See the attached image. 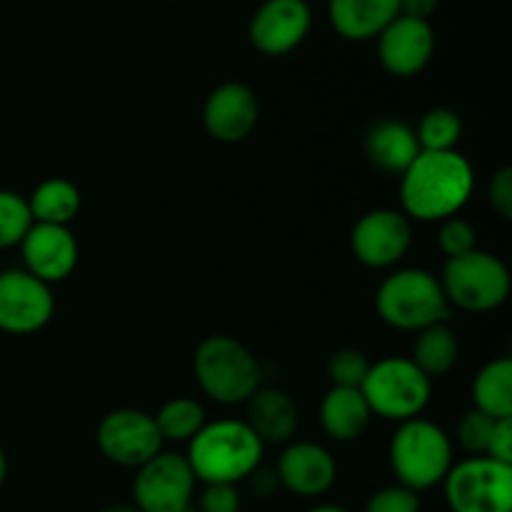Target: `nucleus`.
I'll use <instances>...</instances> for the list:
<instances>
[{
	"label": "nucleus",
	"instance_id": "obj_18",
	"mask_svg": "<svg viewBox=\"0 0 512 512\" xmlns=\"http://www.w3.org/2000/svg\"><path fill=\"white\" fill-rule=\"evenodd\" d=\"M363 150L370 165H375L383 173L398 175H403L410 168V163L423 153L413 125L395 118H385L370 125L363 140Z\"/></svg>",
	"mask_w": 512,
	"mask_h": 512
},
{
	"label": "nucleus",
	"instance_id": "obj_39",
	"mask_svg": "<svg viewBox=\"0 0 512 512\" xmlns=\"http://www.w3.org/2000/svg\"><path fill=\"white\" fill-rule=\"evenodd\" d=\"M308 512H350V510L343 508V505H318V508H313Z\"/></svg>",
	"mask_w": 512,
	"mask_h": 512
},
{
	"label": "nucleus",
	"instance_id": "obj_19",
	"mask_svg": "<svg viewBox=\"0 0 512 512\" xmlns=\"http://www.w3.org/2000/svg\"><path fill=\"white\" fill-rule=\"evenodd\" d=\"M245 423L263 445H288L298 433V405L285 390L258 388L248 400Z\"/></svg>",
	"mask_w": 512,
	"mask_h": 512
},
{
	"label": "nucleus",
	"instance_id": "obj_21",
	"mask_svg": "<svg viewBox=\"0 0 512 512\" xmlns=\"http://www.w3.org/2000/svg\"><path fill=\"white\" fill-rule=\"evenodd\" d=\"M373 413L360 388H330L320 400V425L335 443H353L363 438Z\"/></svg>",
	"mask_w": 512,
	"mask_h": 512
},
{
	"label": "nucleus",
	"instance_id": "obj_40",
	"mask_svg": "<svg viewBox=\"0 0 512 512\" xmlns=\"http://www.w3.org/2000/svg\"><path fill=\"white\" fill-rule=\"evenodd\" d=\"M188 512H190V510H188Z\"/></svg>",
	"mask_w": 512,
	"mask_h": 512
},
{
	"label": "nucleus",
	"instance_id": "obj_36",
	"mask_svg": "<svg viewBox=\"0 0 512 512\" xmlns=\"http://www.w3.org/2000/svg\"><path fill=\"white\" fill-rule=\"evenodd\" d=\"M250 478H253V490L258 495H273L275 490L280 488V483H278V475L275 473H270V470H255L253 475H250Z\"/></svg>",
	"mask_w": 512,
	"mask_h": 512
},
{
	"label": "nucleus",
	"instance_id": "obj_15",
	"mask_svg": "<svg viewBox=\"0 0 512 512\" xmlns=\"http://www.w3.org/2000/svg\"><path fill=\"white\" fill-rule=\"evenodd\" d=\"M260 118L258 95L250 85L230 80L210 90L203 103V128L218 143H240L255 130Z\"/></svg>",
	"mask_w": 512,
	"mask_h": 512
},
{
	"label": "nucleus",
	"instance_id": "obj_38",
	"mask_svg": "<svg viewBox=\"0 0 512 512\" xmlns=\"http://www.w3.org/2000/svg\"><path fill=\"white\" fill-rule=\"evenodd\" d=\"M5 478H8V458H5L3 448H0V488H3Z\"/></svg>",
	"mask_w": 512,
	"mask_h": 512
},
{
	"label": "nucleus",
	"instance_id": "obj_7",
	"mask_svg": "<svg viewBox=\"0 0 512 512\" xmlns=\"http://www.w3.org/2000/svg\"><path fill=\"white\" fill-rule=\"evenodd\" d=\"M440 285L450 308L490 313L510 298V270L498 255L475 248L445 260Z\"/></svg>",
	"mask_w": 512,
	"mask_h": 512
},
{
	"label": "nucleus",
	"instance_id": "obj_37",
	"mask_svg": "<svg viewBox=\"0 0 512 512\" xmlns=\"http://www.w3.org/2000/svg\"><path fill=\"white\" fill-rule=\"evenodd\" d=\"M100 512H140L135 508L133 503H115V505H108V508H103Z\"/></svg>",
	"mask_w": 512,
	"mask_h": 512
},
{
	"label": "nucleus",
	"instance_id": "obj_14",
	"mask_svg": "<svg viewBox=\"0 0 512 512\" xmlns=\"http://www.w3.org/2000/svg\"><path fill=\"white\" fill-rule=\"evenodd\" d=\"M435 53V33L428 20L400 13L378 35V58L385 73L413 78L423 73Z\"/></svg>",
	"mask_w": 512,
	"mask_h": 512
},
{
	"label": "nucleus",
	"instance_id": "obj_9",
	"mask_svg": "<svg viewBox=\"0 0 512 512\" xmlns=\"http://www.w3.org/2000/svg\"><path fill=\"white\" fill-rule=\"evenodd\" d=\"M95 443L105 460L130 470H138L163 453V438L155 418L135 408H120L105 415L95 430Z\"/></svg>",
	"mask_w": 512,
	"mask_h": 512
},
{
	"label": "nucleus",
	"instance_id": "obj_2",
	"mask_svg": "<svg viewBox=\"0 0 512 512\" xmlns=\"http://www.w3.org/2000/svg\"><path fill=\"white\" fill-rule=\"evenodd\" d=\"M265 445L245 420H213L188 443V460L195 480L205 485H238L263 463Z\"/></svg>",
	"mask_w": 512,
	"mask_h": 512
},
{
	"label": "nucleus",
	"instance_id": "obj_31",
	"mask_svg": "<svg viewBox=\"0 0 512 512\" xmlns=\"http://www.w3.org/2000/svg\"><path fill=\"white\" fill-rule=\"evenodd\" d=\"M365 512H420V495L405 485H390L370 495Z\"/></svg>",
	"mask_w": 512,
	"mask_h": 512
},
{
	"label": "nucleus",
	"instance_id": "obj_4",
	"mask_svg": "<svg viewBox=\"0 0 512 512\" xmlns=\"http://www.w3.org/2000/svg\"><path fill=\"white\" fill-rule=\"evenodd\" d=\"M193 373L200 390L220 405L248 403L263 380L258 358L230 335H210L198 345Z\"/></svg>",
	"mask_w": 512,
	"mask_h": 512
},
{
	"label": "nucleus",
	"instance_id": "obj_8",
	"mask_svg": "<svg viewBox=\"0 0 512 512\" xmlns=\"http://www.w3.org/2000/svg\"><path fill=\"white\" fill-rule=\"evenodd\" d=\"M443 490L453 512H512V465L485 455L453 463Z\"/></svg>",
	"mask_w": 512,
	"mask_h": 512
},
{
	"label": "nucleus",
	"instance_id": "obj_28",
	"mask_svg": "<svg viewBox=\"0 0 512 512\" xmlns=\"http://www.w3.org/2000/svg\"><path fill=\"white\" fill-rule=\"evenodd\" d=\"M370 370L368 355L355 348H340L328 358L325 373H328L333 388H360Z\"/></svg>",
	"mask_w": 512,
	"mask_h": 512
},
{
	"label": "nucleus",
	"instance_id": "obj_22",
	"mask_svg": "<svg viewBox=\"0 0 512 512\" xmlns=\"http://www.w3.org/2000/svg\"><path fill=\"white\" fill-rule=\"evenodd\" d=\"M413 360L430 380L443 378L458 365L460 360V343L455 330L448 323L430 325L420 330L413 345Z\"/></svg>",
	"mask_w": 512,
	"mask_h": 512
},
{
	"label": "nucleus",
	"instance_id": "obj_12",
	"mask_svg": "<svg viewBox=\"0 0 512 512\" xmlns=\"http://www.w3.org/2000/svg\"><path fill=\"white\" fill-rule=\"evenodd\" d=\"M55 298L48 283L28 270H0V330L33 335L53 320Z\"/></svg>",
	"mask_w": 512,
	"mask_h": 512
},
{
	"label": "nucleus",
	"instance_id": "obj_1",
	"mask_svg": "<svg viewBox=\"0 0 512 512\" xmlns=\"http://www.w3.org/2000/svg\"><path fill=\"white\" fill-rule=\"evenodd\" d=\"M475 190V170L458 150L423 153L400 175V205L408 218L443 223L468 205Z\"/></svg>",
	"mask_w": 512,
	"mask_h": 512
},
{
	"label": "nucleus",
	"instance_id": "obj_30",
	"mask_svg": "<svg viewBox=\"0 0 512 512\" xmlns=\"http://www.w3.org/2000/svg\"><path fill=\"white\" fill-rule=\"evenodd\" d=\"M475 240H478V233H475V225L468 223V220L453 218L443 220L438 230V245L443 250L445 258H460V255L475 250Z\"/></svg>",
	"mask_w": 512,
	"mask_h": 512
},
{
	"label": "nucleus",
	"instance_id": "obj_11",
	"mask_svg": "<svg viewBox=\"0 0 512 512\" xmlns=\"http://www.w3.org/2000/svg\"><path fill=\"white\" fill-rule=\"evenodd\" d=\"M410 245H413V223L403 210H368L350 230V248L365 268H393L408 255Z\"/></svg>",
	"mask_w": 512,
	"mask_h": 512
},
{
	"label": "nucleus",
	"instance_id": "obj_3",
	"mask_svg": "<svg viewBox=\"0 0 512 512\" xmlns=\"http://www.w3.org/2000/svg\"><path fill=\"white\" fill-rule=\"evenodd\" d=\"M375 310L385 325L403 333H420L430 325L448 323L450 318L440 278L423 268L390 273L375 293Z\"/></svg>",
	"mask_w": 512,
	"mask_h": 512
},
{
	"label": "nucleus",
	"instance_id": "obj_10",
	"mask_svg": "<svg viewBox=\"0 0 512 512\" xmlns=\"http://www.w3.org/2000/svg\"><path fill=\"white\" fill-rule=\"evenodd\" d=\"M195 483L185 455L158 453L135 470L133 505L140 512H188Z\"/></svg>",
	"mask_w": 512,
	"mask_h": 512
},
{
	"label": "nucleus",
	"instance_id": "obj_13",
	"mask_svg": "<svg viewBox=\"0 0 512 512\" xmlns=\"http://www.w3.org/2000/svg\"><path fill=\"white\" fill-rule=\"evenodd\" d=\"M310 23L313 13L305 0H265L250 18V43L263 55L278 58L308 38Z\"/></svg>",
	"mask_w": 512,
	"mask_h": 512
},
{
	"label": "nucleus",
	"instance_id": "obj_32",
	"mask_svg": "<svg viewBox=\"0 0 512 512\" xmlns=\"http://www.w3.org/2000/svg\"><path fill=\"white\" fill-rule=\"evenodd\" d=\"M243 498H240L238 485H205L200 493V512H240Z\"/></svg>",
	"mask_w": 512,
	"mask_h": 512
},
{
	"label": "nucleus",
	"instance_id": "obj_25",
	"mask_svg": "<svg viewBox=\"0 0 512 512\" xmlns=\"http://www.w3.org/2000/svg\"><path fill=\"white\" fill-rule=\"evenodd\" d=\"M160 438L173 443H190L205 428V408L193 398H173L153 415Z\"/></svg>",
	"mask_w": 512,
	"mask_h": 512
},
{
	"label": "nucleus",
	"instance_id": "obj_5",
	"mask_svg": "<svg viewBox=\"0 0 512 512\" xmlns=\"http://www.w3.org/2000/svg\"><path fill=\"white\" fill-rule=\"evenodd\" d=\"M390 468L398 485L413 493L443 485L453 468V443L440 425L425 418L405 420L390 440Z\"/></svg>",
	"mask_w": 512,
	"mask_h": 512
},
{
	"label": "nucleus",
	"instance_id": "obj_34",
	"mask_svg": "<svg viewBox=\"0 0 512 512\" xmlns=\"http://www.w3.org/2000/svg\"><path fill=\"white\" fill-rule=\"evenodd\" d=\"M485 458H493L498 460V463L512 465V418L495 420L488 455H485Z\"/></svg>",
	"mask_w": 512,
	"mask_h": 512
},
{
	"label": "nucleus",
	"instance_id": "obj_23",
	"mask_svg": "<svg viewBox=\"0 0 512 512\" xmlns=\"http://www.w3.org/2000/svg\"><path fill=\"white\" fill-rule=\"evenodd\" d=\"M33 223L65 225L68 228L80 213V190L65 178H48L28 198Z\"/></svg>",
	"mask_w": 512,
	"mask_h": 512
},
{
	"label": "nucleus",
	"instance_id": "obj_6",
	"mask_svg": "<svg viewBox=\"0 0 512 512\" xmlns=\"http://www.w3.org/2000/svg\"><path fill=\"white\" fill-rule=\"evenodd\" d=\"M370 413L383 420H405L420 418L433 398V380L418 368L410 358H383L370 363L368 375L360 385Z\"/></svg>",
	"mask_w": 512,
	"mask_h": 512
},
{
	"label": "nucleus",
	"instance_id": "obj_29",
	"mask_svg": "<svg viewBox=\"0 0 512 512\" xmlns=\"http://www.w3.org/2000/svg\"><path fill=\"white\" fill-rule=\"evenodd\" d=\"M493 425H495V418H490V415L480 413V410L475 408L468 410L458 423V440L460 445H463L465 453H470L473 458H478V455H488Z\"/></svg>",
	"mask_w": 512,
	"mask_h": 512
},
{
	"label": "nucleus",
	"instance_id": "obj_24",
	"mask_svg": "<svg viewBox=\"0 0 512 512\" xmlns=\"http://www.w3.org/2000/svg\"><path fill=\"white\" fill-rule=\"evenodd\" d=\"M475 410L490 418H512V360H490L480 368L473 383Z\"/></svg>",
	"mask_w": 512,
	"mask_h": 512
},
{
	"label": "nucleus",
	"instance_id": "obj_35",
	"mask_svg": "<svg viewBox=\"0 0 512 512\" xmlns=\"http://www.w3.org/2000/svg\"><path fill=\"white\" fill-rule=\"evenodd\" d=\"M438 3L440 0H400V13L428 20V15L435 13Z\"/></svg>",
	"mask_w": 512,
	"mask_h": 512
},
{
	"label": "nucleus",
	"instance_id": "obj_26",
	"mask_svg": "<svg viewBox=\"0 0 512 512\" xmlns=\"http://www.w3.org/2000/svg\"><path fill=\"white\" fill-rule=\"evenodd\" d=\"M420 150L428 153H445V150H458L460 138H463V120L450 108H433L420 118L418 128Z\"/></svg>",
	"mask_w": 512,
	"mask_h": 512
},
{
	"label": "nucleus",
	"instance_id": "obj_20",
	"mask_svg": "<svg viewBox=\"0 0 512 512\" xmlns=\"http://www.w3.org/2000/svg\"><path fill=\"white\" fill-rule=\"evenodd\" d=\"M328 15L335 33L345 40L378 38L400 15V0H328Z\"/></svg>",
	"mask_w": 512,
	"mask_h": 512
},
{
	"label": "nucleus",
	"instance_id": "obj_16",
	"mask_svg": "<svg viewBox=\"0 0 512 512\" xmlns=\"http://www.w3.org/2000/svg\"><path fill=\"white\" fill-rule=\"evenodd\" d=\"M280 488L298 498H320L338 478V465L328 448L310 440H290L275 465Z\"/></svg>",
	"mask_w": 512,
	"mask_h": 512
},
{
	"label": "nucleus",
	"instance_id": "obj_17",
	"mask_svg": "<svg viewBox=\"0 0 512 512\" xmlns=\"http://www.w3.org/2000/svg\"><path fill=\"white\" fill-rule=\"evenodd\" d=\"M18 248L23 255V270L48 285L70 278L80 258L78 240L65 225L33 223Z\"/></svg>",
	"mask_w": 512,
	"mask_h": 512
},
{
	"label": "nucleus",
	"instance_id": "obj_27",
	"mask_svg": "<svg viewBox=\"0 0 512 512\" xmlns=\"http://www.w3.org/2000/svg\"><path fill=\"white\" fill-rule=\"evenodd\" d=\"M30 225H33V215H30L28 198L0 188V250L20 245Z\"/></svg>",
	"mask_w": 512,
	"mask_h": 512
},
{
	"label": "nucleus",
	"instance_id": "obj_33",
	"mask_svg": "<svg viewBox=\"0 0 512 512\" xmlns=\"http://www.w3.org/2000/svg\"><path fill=\"white\" fill-rule=\"evenodd\" d=\"M490 208L503 220L512 218V168H500L488 185Z\"/></svg>",
	"mask_w": 512,
	"mask_h": 512
}]
</instances>
